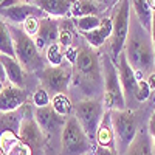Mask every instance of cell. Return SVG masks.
<instances>
[{
	"label": "cell",
	"instance_id": "1",
	"mask_svg": "<svg viewBox=\"0 0 155 155\" xmlns=\"http://www.w3.org/2000/svg\"><path fill=\"white\" fill-rule=\"evenodd\" d=\"M124 54L130 64V67L137 71L138 79H143V74L147 76L152 73L155 67V51L152 44L150 31L146 30L138 22L130 8V23H129V33L124 44Z\"/></svg>",
	"mask_w": 155,
	"mask_h": 155
},
{
	"label": "cell",
	"instance_id": "2",
	"mask_svg": "<svg viewBox=\"0 0 155 155\" xmlns=\"http://www.w3.org/2000/svg\"><path fill=\"white\" fill-rule=\"evenodd\" d=\"M101 71H102V85H104V102L106 110H124L126 99L120 82V74L116 64L110 58V54L101 56Z\"/></svg>",
	"mask_w": 155,
	"mask_h": 155
},
{
	"label": "cell",
	"instance_id": "3",
	"mask_svg": "<svg viewBox=\"0 0 155 155\" xmlns=\"http://www.w3.org/2000/svg\"><path fill=\"white\" fill-rule=\"evenodd\" d=\"M8 27L12 36L16 59L20 62V65L25 68V71H37V70L42 71L44 62H42L41 51H39L34 42V37L28 36L22 27H17V25H8Z\"/></svg>",
	"mask_w": 155,
	"mask_h": 155
},
{
	"label": "cell",
	"instance_id": "4",
	"mask_svg": "<svg viewBox=\"0 0 155 155\" xmlns=\"http://www.w3.org/2000/svg\"><path fill=\"white\" fill-rule=\"evenodd\" d=\"M92 149V140L88 138L82 126L74 116H68L62 129L59 155H87Z\"/></svg>",
	"mask_w": 155,
	"mask_h": 155
},
{
	"label": "cell",
	"instance_id": "5",
	"mask_svg": "<svg viewBox=\"0 0 155 155\" xmlns=\"http://www.w3.org/2000/svg\"><path fill=\"white\" fill-rule=\"evenodd\" d=\"M104 102L102 98H92V99H81L73 104V116L79 121L92 143L96 141V132L99 124L104 118Z\"/></svg>",
	"mask_w": 155,
	"mask_h": 155
},
{
	"label": "cell",
	"instance_id": "6",
	"mask_svg": "<svg viewBox=\"0 0 155 155\" xmlns=\"http://www.w3.org/2000/svg\"><path fill=\"white\" fill-rule=\"evenodd\" d=\"M109 112H110V121L115 134L116 152L120 155H124L138 134V123L135 120V113L130 109L109 110Z\"/></svg>",
	"mask_w": 155,
	"mask_h": 155
},
{
	"label": "cell",
	"instance_id": "7",
	"mask_svg": "<svg viewBox=\"0 0 155 155\" xmlns=\"http://www.w3.org/2000/svg\"><path fill=\"white\" fill-rule=\"evenodd\" d=\"M113 30L110 37V58L113 62L120 58L124 51V44L129 33V23H130V0H118L113 9Z\"/></svg>",
	"mask_w": 155,
	"mask_h": 155
},
{
	"label": "cell",
	"instance_id": "8",
	"mask_svg": "<svg viewBox=\"0 0 155 155\" xmlns=\"http://www.w3.org/2000/svg\"><path fill=\"white\" fill-rule=\"evenodd\" d=\"M71 78H73V67L70 64H67V65L62 64L59 67H45L39 73L41 87L45 88L51 96L59 93L67 95L71 84Z\"/></svg>",
	"mask_w": 155,
	"mask_h": 155
},
{
	"label": "cell",
	"instance_id": "9",
	"mask_svg": "<svg viewBox=\"0 0 155 155\" xmlns=\"http://www.w3.org/2000/svg\"><path fill=\"white\" fill-rule=\"evenodd\" d=\"M22 110H23V118L19 127L17 137L23 143H27L31 149H42L47 144V138L34 118V106L25 104Z\"/></svg>",
	"mask_w": 155,
	"mask_h": 155
},
{
	"label": "cell",
	"instance_id": "10",
	"mask_svg": "<svg viewBox=\"0 0 155 155\" xmlns=\"http://www.w3.org/2000/svg\"><path fill=\"white\" fill-rule=\"evenodd\" d=\"M34 118L42 129V132L47 138V143L51 141V138H58L61 143V134L62 129L67 123V118L59 113H56L51 106L47 107H34Z\"/></svg>",
	"mask_w": 155,
	"mask_h": 155
},
{
	"label": "cell",
	"instance_id": "11",
	"mask_svg": "<svg viewBox=\"0 0 155 155\" xmlns=\"http://www.w3.org/2000/svg\"><path fill=\"white\" fill-rule=\"evenodd\" d=\"M116 68H118V74H120V82H121V88L124 93V99H126V109H134V102L135 101V92H137V85H138V76L137 71L130 67L124 51L120 54V58L116 59Z\"/></svg>",
	"mask_w": 155,
	"mask_h": 155
},
{
	"label": "cell",
	"instance_id": "12",
	"mask_svg": "<svg viewBox=\"0 0 155 155\" xmlns=\"http://www.w3.org/2000/svg\"><path fill=\"white\" fill-rule=\"evenodd\" d=\"M30 17H39V19H44L47 17V14L37 8L34 3H16V5H11L6 8H0V19H3L8 25H17V27H22L23 22L30 19Z\"/></svg>",
	"mask_w": 155,
	"mask_h": 155
},
{
	"label": "cell",
	"instance_id": "13",
	"mask_svg": "<svg viewBox=\"0 0 155 155\" xmlns=\"http://www.w3.org/2000/svg\"><path fill=\"white\" fill-rule=\"evenodd\" d=\"M59 28H61V22L54 17H44L39 22V30L37 34L34 36V42L39 48V51H42L53 44H58L59 41Z\"/></svg>",
	"mask_w": 155,
	"mask_h": 155
},
{
	"label": "cell",
	"instance_id": "14",
	"mask_svg": "<svg viewBox=\"0 0 155 155\" xmlns=\"http://www.w3.org/2000/svg\"><path fill=\"white\" fill-rule=\"evenodd\" d=\"M27 92L14 84H6L3 92L0 93V113L17 112L27 104Z\"/></svg>",
	"mask_w": 155,
	"mask_h": 155
},
{
	"label": "cell",
	"instance_id": "15",
	"mask_svg": "<svg viewBox=\"0 0 155 155\" xmlns=\"http://www.w3.org/2000/svg\"><path fill=\"white\" fill-rule=\"evenodd\" d=\"M0 153L2 155H33V149L23 143L14 132L0 134Z\"/></svg>",
	"mask_w": 155,
	"mask_h": 155
},
{
	"label": "cell",
	"instance_id": "16",
	"mask_svg": "<svg viewBox=\"0 0 155 155\" xmlns=\"http://www.w3.org/2000/svg\"><path fill=\"white\" fill-rule=\"evenodd\" d=\"M112 30H113V22L110 17H102L101 19V25L93 30V31H90V33H85L82 34V37L85 39V42L92 47V48H99L102 47L107 41H110V37H112Z\"/></svg>",
	"mask_w": 155,
	"mask_h": 155
},
{
	"label": "cell",
	"instance_id": "17",
	"mask_svg": "<svg viewBox=\"0 0 155 155\" xmlns=\"http://www.w3.org/2000/svg\"><path fill=\"white\" fill-rule=\"evenodd\" d=\"M0 62L3 65L6 81L17 87H23L25 85V68L20 65V62L16 58H9L5 54H0Z\"/></svg>",
	"mask_w": 155,
	"mask_h": 155
},
{
	"label": "cell",
	"instance_id": "18",
	"mask_svg": "<svg viewBox=\"0 0 155 155\" xmlns=\"http://www.w3.org/2000/svg\"><path fill=\"white\" fill-rule=\"evenodd\" d=\"M74 0H34V5L41 8L50 17H64L70 14Z\"/></svg>",
	"mask_w": 155,
	"mask_h": 155
},
{
	"label": "cell",
	"instance_id": "19",
	"mask_svg": "<svg viewBox=\"0 0 155 155\" xmlns=\"http://www.w3.org/2000/svg\"><path fill=\"white\" fill-rule=\"evenodd\" d=\"M124 155H155L152 138L146 127L138 129L135 140L132 141V144L129 146V149L126 150Z\"/></svg>",
	"mask_w": 155,
	"mask_h": 155
},
{
	"label": "cell",
	"instance_id": "20",
	"mask_svg": "<svg viewBox=\"0 0 155 155\" xmlns=\"http://www.w3.org/2000/svg\"><path fill=\"white\" fill-rule=\"evenodd\" d=\"M95 144L116 150V146H115V134H113V127H112L110 112L109 110H106L104 118H102V121L99 124V129H98V132H96V141H95Z\"/></svg>",
	"mask_w": 155,
	"mask_h": 155
},
{
	"label": "cell",
	"instance_id": "21",
	"mask_svg": "<svg viewBox=\"0 0 155 155\" xmlns=\"http://www.w3.org/2000/svg\"><path fill=\"white\" fill-rule=\"evenodd\" d=\"M102 11L98 0H74L70 14L74 19L85 17V16H98V12Z\"/></svg>",
	"mask_w": 155,
	"mask_h": 155
},
{
	"label": "cell",
	"instance_id": "22",
	"mask_svg": "<svg viewBox=\"0 0 155 155\" xmlns=\"http://www.w3.org/2000/svg\"><path fill=\"white\" fill-rule=\"evenodd\" d=\"M130 5H132V12L135 14V17L138 19V22L143 25L146 30L150 31L153 9L150 8L149 2H147V0H130Z\"/></svg>",
	"mask_w": 155,
	"mask_h": 155
},
{
	"label": "cell",
	"instance_id": "23",
	"mask_svg": "<svg viewBox=\"0 0 155 155\" xmlns=\"http://www.w3.org/2000/svg\"><path fill=\"white\" fill-rule=\"evenodd\" d=\"M0 54H5V56H9V58H16L14 44H12V36H11L8 23L3 19H0Z\"/></svg>",
	"mask_w": 155,
	"mask_h": 155
},
{
	"label": "cell",
	"instance_id": "24",
	"mask_svg": "<svg viewBox=\"0 0 155 155\" xmlns=\"http://www.w3.org/2000/svg\"><path fill=\"white\" fill-rule=\"evenodd\" d=\"M50 106L53 107V110L56 113L65 116V118L73 115V102L68 98V95H65V93H59V95L51 96V104Z\"/></svg>",
	"mask_w": 155,
	"mask_h": 155
},
{
	"label": "cell",
	"instance_id": "25",
	"mask_svg": "<svg viewBox=\"0 0 155 155\" xmlns=\"http://www.w3.org/2000/svg\"><path fill=\"white\" fill-rule=\"evenodd\" d=\"M45 59L48 61L50 67H59V65H62V64H64V59H65V50L59 45V42L58 44H53L51 47L47 48Z\"/></svg>",
	"mask_w": 155,
	"mask_h": 155
},
{
	"label": "cell",
	"instance_id": "26",
	"mask_svg": "<svg viewBox=\"0 0 155 155\" xmlns=\"http://www.w3.org/2000/svg\"><path fill=\"white\" fill-rule=\"evenodd\" d=\"M61 22V28H59V45L67 50L70 47H73V41H74V31H73V25H67L68 20H59Z\"/></svg>",
	"mask_w": 155,
	"mask_h": 155
},
{
	"label": "cell",
	"instance_id": "27",
	"mask_svg": "<svg viewBox=\"0 0 155 155\" xmlns=\"http://www.w3.org/2000/svg\"><path fill=\"white\" fill-rule=\"evenodd\" d=\"M99 25H101V17H98V16H85V17L74 19V27L82 34L96 30Z\"/></svg>",
	"mask_w": 155,
	"mask_h": 155
},
{
	"label": "cell",
	"instance_id": "28",
	"mask_svg": "<svg viewBox=\"0 0 155 155\" xmlns=\"http://www.w3.org/2000/svg\"><path fill=\"white\" fill-rule=\"evenodd\" d=\"M50 104H51V95L45 88L37 87L33 93V106L39 109V107H47Z\"/></svg>",
	"mask_w": 155,
	"mask_h": 155
},
{
	"label": "cell",
	"instance_id": "29",
	"mask_svg": "<svg viewBox=\"0 0 155 155\" xmlns=\"http://www.w3.org/2000/svg\"><path fill=\"white\" fill-rule=\"evenodd\" d=\"M150 87L147 84L146 79H141L138 81V85H137V92H135V101L137 102H144L146 99H149L150 96Z\"/></svg>",
	"mask_w": 155,
	"mask_h": 155
},
{
	"label": "cell",
	"instance_id": "30",
	"mask_svg": "<svg viewBox=\"0 0 155 155\" xmlns=\"http://www.w3.org/2000/svg\"><path fill=\"white\" fill-rule=\"evenodd\" d=\"M39 22H41V19H39V17H30V19H27V20L23 22L22 28H23V31L27 33L28 36L34 37L37 34V30H39Z\"/></svg>",
	"mask_w": 155,
	"mask_h": 155
},
{
	"label": "cell",
	"instance_id": "31",
	"mask_svg": "<svg viewBox=\"0 0 155 155\" xmlns=\"http://www.w3.org/2000/svg\"><path fill=\"white\" fill-rule=\"evenodd\" d=\"M93 155H120L115 149H109V147H104V146H98L95 144L93 147Z\"/></svg>",
	"mask_w": 155,
	"mask_h": 155
},
{
	"label": "cell",
	"instance_id": "32",
	"mask_svg": "<svg viewBox=\"0 0 155 155\" xmlns=\"http://www.w3.org/2000/svg\"><path fill=\"white\" fill-rule=\"evenodd\" d=\"M147 130H149V135H150V138H152V144H153V152H155V110L152 112L150 118H149Z\"/></svg>",
	"mask_w": 155,
	"mask_h": 155
},
{
	"label": "cell",
	"instance_id": "33",
	"mask_svg": "<svg viewBox=\"0 0 155 155\" xmlns=\"http://www.w3.org/2000/svg\"><path fill=\"white\" fill-rule=\"evenodd\" d=\"M150 36H152V44H153V51H155V11L152 14V25H150Z\"/></svg>",
	"mask_w": 155,
	"mask_h": 155
},
{
	"label": "cell",
	"instance_id": "34",
	"mask_svg": "<svg viewBox=\"0 0 155 155\" xmlns=\"http://www.w3.org/2000/svg\"><path fill=\"white\" fill-rule=\"evenodd\" d=\"M147 84H149V87H150V90L152 92H155V71H152L149 76H147Z\"/></svg>",
	"mask_w": 155,
	"mask_h": 155
},
{
	"label": "cell",
	"instance_id": "35",
	"mask_svg": "<svg viewBox=\"0 0 155 155\" xmlns=\"http://www.w3.org/2000/svg\"><path fill=\"white\" fill-rule=\"evenodd\" d=\"M0 79H2V81H6V74H5V70H3L2 62H0Z\"/></svg>",
	"mask_w": 155,
	"mask_h": 155
},
{
	"label": "cell",
	"instance_id": "36",
	"mask_svg": "<svg viewBox=\"0 0 155 155\" xmlns=\"http://www.w3.org/2000/svg\"><path fill=\"white\" fill-rule=\"evenodd\" d=\"M5 85H6V84H5V81H2V79H0V93L3 92V88H5Z\"/></svg>",
	"mask_w": 155,
	"mask_h": 155
},
{
	"label": "cell",
	"instance_id": "37",
	"mask_svg": "<svg viewBox=\"0 0 155 155\" xmlns=\"http://www.w3.org/2000/svg\"><path fill=\"white\" fill-rule=\"evenodd\" d=\"M45 155H56V153H54V152H51V150H48V152H45ZM58 155H59V153H58Z\"/></svg>",
	"mask_w": 155,
	"mask_h": 155
},
{
	"label": "cell",
	"instance_id": "38",
	"mask_svg": "<svg viewBox=\"0 0 155 155\" xmlns=\"http://www.w3.org/2000/svg\"><path fill=\"white\" fill-rule=\"evenodd\" d=\"M17 2H20V0H17ZM33 3H34V0H33Z\"/></svg>",
	"mask_w": 155,
	"mask_h": 155
},
{
	"label": "cell",
	"instance_id": "39",
	"mask_svg": "<svg viewBox=\"0 0 155 155\" xmlns=\"http://www.w3.org/2000/svg\"><path fill=\"white\" fill-rule=\"evenodd\" d=\"M87 155H88V153H87Z\"/></svg>",
	"mask_w": 155,
	"mask_h": 155
}]
</instances>
